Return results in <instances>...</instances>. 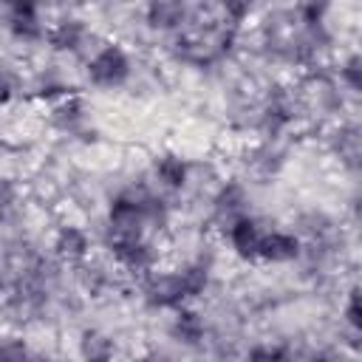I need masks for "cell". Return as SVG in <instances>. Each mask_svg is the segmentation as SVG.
Masks as SVG:
<instances>
[{"instance_id": "18", "label": "cell", "mask_w": 362, "mask_h": 362, "mask_svg": "<svg viewBox=\"0 0 362 362\" xmlns=\"http://www.w3.org/2000/svg\"><path fill=\"white\" fill-rule=\"evenodd\" d=\"M328 150L348 170L356 173V167H359V127H356V122H339L328 136Z\"/></svg>"}, {"instance_id": "11", "label": "cell", "mask_w": 362, "mask_h": 362, "mask_svg": "<svg viewBox=\"0 0 362 362\" xmlns=\"http://www.w3.org/2000/svg\"><path fill=\"white\" fill-rule=\"evenodd\" d=\"M51 255L62 266H82L85 260L93 257V235L88 226L76 221H65L54 229L51 235Z\"/></svg>"}, {"instance_id": "13", "label": "cell", "mask_w": 362, "mask_h": 362, "mask_svg": "<svg viewBox=\"0 0 362 362\" xmlns=\"http://www.w3.org/2000/svg\"><path fill=\"white\" fill-rule=\"evenodd\" d=\"M25 88L37 102H45L48 107L54 102L76 93V85H74L68 68H62L59 62H42L40 68H34L31 76L25 79Z\"/></svg>"}, {"instance_id": "20", "label": "cell", "mask_w": 362, "mask_h": 362, "mask_svg": "<svg viewBox=\"0 0 362 362\" xmlns=\"http://www.w3.org/2000/svg\"><path fill=\"white\" fill-rule=\"evenodd\" d=\"M334 76H337V85L342 88V93L356 96L359 88H362V59H359V54L356 51L342 54L337 68H334Z\"/></svg>"}, {"instance_id": "25", "label": "cell", "mask_w": 362, "mask_h": 362, "mask_svg": "<svg viewBox=\"0 0 362 362\" xmlns=\"http://www.w3.org/2000/svg\"><path fill=\"white\" fill-rule=\"evenodd\" d=\"M303 362H359L356 354H345L342 348H320L311 354H303Z\"/></svg>"}, {"instance_id": "9", "label": "cell", "mask_w": 362, "mask_h": 362, "mask_svg": "<svg viewBox=\"0 0 362 362\" xmlns=\"http://www.w3.org/2000/svg\"><path fill=\"white\" fill-rule=\"evenodd\" d=\"M167 337L184 348V351H192V354H204V348L209 345V339L215 337L212 334V325L206 320V314L195 305H184V308H175L167 320Z\"/></svg>"}, {"instance_id": "5", "label": "cell", "mask_w": 362, "mask_h": 362, "mask_svg": "<svg viewBox=\"0 0 362 362\" xmlns=\"http://www.w3.org/2000/svg\"><path fill=\"white\" fill-rule=\"evenodd\" d=\"M0 25L6 31V37L17 45H40L48 40V14L37 6V3H25V0H14L6 3L0 8Z\"/></svg>"}, {"instance_id": "4", "label": "cell", "mask_w": 362, "mask_h": 362, "mask_svg": "<svg viewBox=\"0 0 362 362\" xmlns=\"http://www.w3.org/2000/svg\"><path fill=\"white\" fill-rule=\"evenodd\" d=\"M99 42H102V37L96 34V28L74 11H62L59 17H54L48 25V40H45V45L57 57H68V59H79V62Z\"/></svg>"}, {"instance_id": "15", "label": "cell", "mask_w": 362, "mask_h": 362, "mask_svg": "<svg viewBox=\"0 0 362 362\" xmlns=\"http://www.w3.org/2000/svg\"><path fill=\"white\" fill-rule=\"evenodd\" d=\"M286 161H288V158H286V147H283L280 141H274V139H260V141H255V144L246 150V158H243L246 173H249L252 178H260V181L277 178V175L283 173Z\"/></svg>"}, {"instance_id": "3", "label": "cell", "mask_w": 362, "mask_h": 362, "mask_svg": "<svg viewBox=\"0 0 362 362\" xmlns=\"http://www.w3.org/2000/svg\"><path fill=\"white\" fill-rule=\"evenodd\" d=\"M107 249V260L122 272V277H147L161 266V246L153 235H122V238H102Z\"/></svg>"}, {"instance_id": "8", "label": "cell", "mask_w": 362, "mask_h": 362, "mask_svg": "<svg viewBox=\"0 0 362 362\" xmlns=\"http://www.w3.org/2000/svg\"><path fill=\"white\" fill-rule=\"evenodd\" d=\"M252 212V192H249V184L243 178H223L218 181V187L212 189L209 195V221L223 229L226 223L243 218Z\"/></svg>"}, {"instance_id": "10", "label": "cell", "mask_w": 362, "mask_h": 362, "mask_svg": "<svg viewBox=\"0 0 362 362\" xmlns=\"http://www.w3.org/2000/svg\"><path fill=\"white\" fill-rule=\"evenodd\" d=\"M141 20L153 34H161L170 40L195 25V6L181 0H156L141 8Z\"/></svg>"}, {"instance_id": "17", "label": "cell", "mask_w": 362, "mask_h": 362, "mask_svg": "<svg viewBox=\"0 0 362 362\" xmlns=\"http://www.w3.org/2000/svg\"><path fill=\"white\" fill-rule=\"evenodd\" d=\"M119 342L113 334L102 328H82L76 337V359L79 362H116Z\"/></svg>"}, {"instance_id": "19", "label": "cell", "mask_w": 362, "mask_h": 362, "mask_svg": "<svg viewBox=\"0 0 362 362\" xmlns=\"http://www.w3.org/2000/svg\"><path fill=\"white\" fill-rule=\"evenodd\" d=\"M243 362H303V354L280 339H260L243 351Z\"/></svg>"}, {"instance_id": "24", "label": "cell", "mask_w": 362, "mask_h": 362, "mask_svg": "<svg viewBox=\"0 0 362 362\" xmlns=\"http://www.w3.org/2000/svg\"><path fill=\"white\" fill-rule=\"evenodd\" d=\"M20 204H23L20 187H17L11 178H3V181H0V223L11 221V218L20 212Z\"/></svg>"}, {"instance_id": "7", "label": "cell", "mask_w": 362, "mask_h": 362, "mask_svg": "<svg viewBox=\"0 0 362 362\" xmlns=\"http://www.w3.org/2000/svg\"><path fill=\"white\" fill-rule=\"evenodd\" d=\"M147 178L158 192L173 198V195H181L189 189V184L195 178V164L178 150H161L150 158Z\"/></svg>"}, {"instance_id": "6", "label": "cell", "mask_w": 362, "mask_h": 362, "mask_svg": "<svg viewBox=\"0 0 362 362\" xmlns=\"http://www.w3.org/2000/svg\"><path fill=\"white\" fill-rule=\"evenodd\" d=\"M48 122L51 127L65 136V139H76V141H88L96 136V124H93V107L88 105V99L82 93H71L59 102H54L48 107Z\"/></svg>"}, {"instance_id": "2", "label": "cell", "mask_w": 362, "mask_h": 362, "mask_svg": "<svg viewBox=\"0 0 362 362\" xmlns=\"http://www.w3.org/2000/svg\"><path fill=\"white\" fill-rule=\"evenodd\" d=\"M82 76L96 90H122L136 76V59L127 45L116 40H102L85 59H82Z\"/></svg>"}, {"instance_id": "23", "label": "cell", "mask_w": 362, "mask_h": 362, "mask_svg": "<svg viewBox=\"0 0 362 362\" xmlns=\"http://www.w3.org/2000/svg\"><path fill=\"white\" fill-rule=\"evenodd\" d=\"M339 314H342V328L348 331L351 348L356 351V339H359V291H356V286H351V288H348V294H345V303H342Z\"/></svg>"}, {"instance_id": "12", "label": "cell", "mask_w": 362, "mask_h": 362, "mask_svg": "<svg viewBox=\"0 0 362 362\" xmlns=\"http://www.w3.org/2000/svg\"><path fill=\"white\" fill-rule=\"evenodd\" d=\"M263 232H266V223L255 212H249V215H243V218H238V221H232V223H226L221 229L226 252L235 255L243 263H257Z\"/></svg>"}, {"instance_id": "16", "label": "cell", "mask_w": 362, "mask_h": 362, "mask_svg": "<svg viewBox=\"0 0 362 362\" xmlns=\"http://www.w3.org/2000/svg\"><path fill=\"white\" fill-rule=\"evenodd\" d=\"M76 280H79V286H82L85 294H90V297H107V294H113L119 288L122 272L110 260L90 257L82 266H76Z\"/></svg>"}, {"instance_id": "27", "label": "cell", "mask_w": 362, "mask_h": 362, "mask_svg": "<svg viewBox=\"0 0 362 362\" xmlns=\"http://www.w3.org/2000/svg\"><path fill=\"white\" fill-rule=\"evenodd\" d=\"M34 362H54V359H34Z\"/></svg>"}, {"instance_id": "26", "label": "cell", "mask_w": 362, "mask_h": 362, "mask_svg": "<svg viewBox=\"0 0 362 362\" xmlns=\"http://www.w3.org/2000/svg\"><path fill=\"white\" fill-rule=\"evenodd\" d=\"M136 362H178L175 354H170L167 348H147Z\"/></svg>"}, {"instance_id": "14", "label": "cell", "mask_w": 362, "mask_h": 362, "mask_svg": "<svg viewBox=\"0 0 362 362\" xmlns=\"http://www.w3.org/2000/svg\"><path fill=\"white\" fill-rule=\"evenodd\" d=\"M300 257H303V240L291 229H286V226H266L257 263L288 266V263H297Z\"/></svg>"}, {"instance_id": "1", "label": "cell", "mask_w": 362, "mask_h": 362, "mask_svg": "<svg viewBox=\"0 0 362 362\" xmlns=\"http://www.w3.org/2000/svg\"><path fill=\"white\" fill-rule=\"evenodd\" d=\"M173 223V201L158 192L147 173L141 178L124 181L105 201L102 215V238L122 235H158Z\"/></svg>"}, {"instance_id": "22", "label": "cell", "mask_w": 362, "mask_h": 362, "mask_svg": "<svg viewBox=\"0 0 362 362\" xmlns=\"http://www.w3.org/2000/svg\"><path fill=\"white\" fill-rule=\"evenodd\" d=\"M34 351L28 339L17 334H0V362H34Z\"/></svg>"}, {"instance_id": "21", "label": "cell", "mask_w": 362, "mask_h": 362, "mask_svg": "<svg viewBox=\"0 0 362 362\" xmlns=\"http://www.w3.org/2000/svg\"><path fill=\"white\" fill-rule=\"evenodd\" d=\"M25 88V79H23V71L14 68L11 62L0 59V110H6L8 105H14L17 93Z\"/></svg>"}]
</instances>
